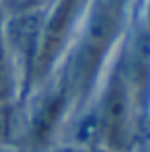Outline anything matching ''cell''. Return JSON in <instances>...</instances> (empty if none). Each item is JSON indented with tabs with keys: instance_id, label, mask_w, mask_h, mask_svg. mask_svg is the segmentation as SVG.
Instances as JSON below:
<instances>
[{
	"instance_id": "cell-5",
	"label": "cell",
	"mask_w": 150,
	"mask_h": 152,
	"mask_svg": "<svg viewBox=\"0 0 150 152\" xmlns=\"http://www.w3.org/2000/svg\"><path fill=\"white\" fill-rule=\"evenodd\" d=\"M70 88H72L70 82L58 84L50 91H45L35 101L31 115H29V121H27V132H29L27 138H29L33 148L45 146L51 140L58 124L62 121V117L66 113V107L70 101Z\"/></svg>"
},
{
	"instance_id": "cell-3",
	"label": "cell",
	"mask_w": 150,
	"mask_h": 152,
	"mask_svg": "<svg viewBox=\"0 0 150 152\" xmlns=\"http://www.w3.org/2000/svg\"><path fill=\"white\" fill-rule=\"evenodd\" d=\"M41 27H43V17L35 10H29V12L12 15L8 23L4 25V29L0 31L4 48L12 62L15 74L17 70H21V78L25 86H29V82L33 80L39 39H41Z\"/></svg>"
},
{
	"instance_id": "cell-10",
	"label": "cell",
	"mask_w": 150,
	"mask_h": 152,
	"mask_svg": "<svg viewBox=\"0 0 150 152\" xmlns=\"http://www.w3.org/2000/svg\"><path fill=\"white\" fill-rule=\"evenodd\" d=\"M0 152H25L23 148H15V146H8V144H2L0 146Z\"/></svg>"
},
{
	"instance_id": "cell-1",
	"label": "cell",
	"mask_w": 150,
	"mask_h": 152,
	"mask_svg": "<svg viewBox=\"0 0 150 152\" xmlns=\"http://www.w3.org/2000/svg\"><path fill=\"white\" fill-rule=\"evenodd\" d=\"M121 27V10L105 6L97 2L89 12V21L84 25L82 41L74 56L72 66V82L74 86H86L91 78L97 74L101 60L111 50L119 35Z\"/></svg>"
},
{
	"instance_id": "cell-6",
	"label": "cell",
	"mask_w": 150,
	"mask_h": 152,
	"mask_svg": "<svg viewBox=\"0 0 150 152\" xmlns=\"http://www.w3.org/2000/svg\"><path fill=\"white\" fill-rule=\"evenodd\" d=\"M15 68L8 58V51L4 48L2 33H0V105H10V99L15 97Z\"/></svg>"
},
{
	"instance_id": "cell-2",
	"label": "cell",
	"mask_w": 150,
	"mask_h": 152,
	"mask_svg": "<svg viewBox=\"0 0 150 152\" xmlns=\"http://www.w3.org/2000/svg\"><path fill=\"white\" fill-rule=\"evenodd\" d=\"M101 121V146L107 152H119L130 138L132 124V91L124 76V70H117L109 78V84L103 93L101 105L97 107Z\"/></svg>"
},
{
	"instance_id": "cell-8",
	"label": "cell",
	"mask_w": 150,
	"mask_h": 152,
	"mask_svg": "<svg viewBox=\"0 0 150 152\" xmlns=\"http://www.w3.org/2000/svg\"><path fill=\"white\" fill-rule=\"evenodd\" d=\"M101 4H105V6H111V8H117V10H124V4L125 0H97Z\"/></svg>"
},
{
	"instance_id": "cell-4",
	"label": "cell",
	"mask_w": 150,
	"mask_h": 152,
	"mask_svg": "<svg viewBox=\"0 0 150 152\" xmlns=\"http://www.w3.org/2000/svg\"><path fill=\"white\" fill-rule=\"evenodd\" d=\"M78 2L80 0H58V4L50 12V17L43 19L33 80H43L51 72V68H53L58 56L64 50V45L68 41V35L72 31V25L76 21Z\"/></svg>"
},
{
	"instance_id": "cell-7",
	"label": "cell",
	"mask_w": 150,
	"mask_h": 152,
	"mask_svg": "<svg viewBox=\"0 0 150 152\" xmlns=\"http://www.w3.org/2000/svg\"><path fill=\"white\" fill-rule=\"evenodd\" d=\"M39 2H41V0H6V8H8L12 15H19V12L35 10V6H37Z\"/></svg>"
},
{
	"instance_id": "cell-9",
	"label": "cell",
	"mask_w": 150,
	"mask_h": 152,
	"mask_svg": "<svg viewBox=\"0 0 150 152\" xmlns=\"http://www.w3.org/2000/svg\"><path fill=\"white\" fill-rule=\"evenodd\" d=\"M51 152H91L86 150V148H80V146H64V148H58V150H51Z\"/></svg>"
}]
</instances>
